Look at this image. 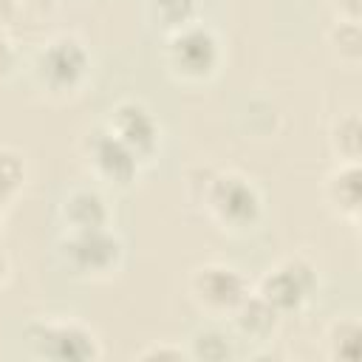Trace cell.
I'll use <instances>...</instances> for the list:
<instances>
[{
	"label": "cell",
	"instance_id": "6da1fadb",
	"mask_svg": "<svg viewBox=\"0 0 362 362\" xmlns=\"http://www.w3.org/2000/svg\"><path fill=\"white\" fill-rule=\"evenodd\" d=\"M90 51L82 37L74 31H59L51 34L34 54L31 74L34 82L48 93V96H74L85 88L90 76Z\"/></svg>",
	"mask_w": 362,
	"mask_h": 362
},
{
	"label": "cell",
	"instance_id": "7a4b0ae2",
	"mask_svg": "<svg viewBox=\"0 0 362 362\" xmlns=\"http://www.w3.org/2000/svg\"><path fill=\"white\" fill-rule=\"evenodd\" d=\"M204 209L221 229L243 232L252 229L263 215V195L255 187L252 178H246L238 170H221L212 173L204 181L201 192Z\"/></svg>",
	"mask_w": 362,
	"mask_h": 362
},
{
	"label": "cell",
	"instance_id": "3957f363",
	"mask_svg": "<svg viewBox=\"0 0 362 362\" xmlns=\"http://www.w3.org/2000/svg\"><path fill=\"white\" fill-rule=\"evenodd\" d=\"M65 269L85 280L113 277L124 257V243L110 226L99 229H65L57 243Z\"/></svg>",
	"mask_w": 362,
	"mask_h": 362
},
{
	"label": "cell",
	"instance_id": "277c9868",
	"mask_svg": "<svg viewBox=\"0 0 362 362\" xmlns=\"http://www.w3.org/2000/svg\"><path fill=\"white\" fill-rule=\"evenodd\" d=\"M25 339L34 356L51 362H93L102 356L96 331L74 317L34 320L25 328Z\"/></svg>",
	"mask_w": 362,
	"mask_h": 362
},
{
	"label": "cell",
	"instance_id": "5b68a950",
	"mask_svg": "<svg viewBox=\"0 0 362 362\" xmlns=\"http://www.w3.org/2000/svg\"><path fill=\"white\" fill-rule=\"evenodd\" d=\"M249 291V280L235 266L221 260L201 263L189 274V297L209 320H229Z\"/></svg>",
	"mask_w": 362,
	"mask_h": 362
},
{
	"label": "cell",
	"instance_id": "8992f818",
	"mask_svg": "<svg viewBox=\"0 0 362 362\" xmlns=\"http://www.w3.org/2000/svg\"><path fill=\"white\" fill-rule=\"evenodd\" d=\"M167 68L184 82H204L221 65V40L218 34L192 20L189 25L173 31L167 37Z\"/></svg>",
	"mask_w": 362,
	"mask_h": 362
},
{
	"label": "cell",
	"instance_id": "52a82bcc",
	"mask_svg": "<svg viewBox=\"0 0 362 362\" xmlns=\"http://www.w3.org/2000/svg\"><path fill=\"white\" fill-rule=\"evenodd\" d=\"M317 269L311 260L294 255V257H283L280 263H274L272 269H266V274L257 280L255 291L280 314H294L300 308L308 305V300L317 294Z\"/></svg>",
	"mask_w": 362,
	"mask_h": 362
},
{
	"label": "cell",
	"instance_id": "ba28073f",
	"mask_svg": "<svg viewBox=\"0 0 362 362\" xmlns=\"http://www.w3.org/2000/svg\"><path fill=\"white\" fill-rule=\"evenodd\" d=\"M122 144L130 147V153L147 164L156 158L161 147V124L153 116V110L139 99H122L107 110V119L102 122Z\"/></svg>",
	"mask_w": 362,
	"mask_h": 362
},
{
	"label": "cell",
	"instance_id": "9c48e42d",
	"mask_svg": "<svg viewBox=\"0 0 362 362\" xmlns=\"http://www.w3.org/2000/svg\"><path fill=\"white\" fill-rule=\"evenodd\" d=\"M82 153H85L88 170L99 181L113 184V187L133 184L136 175H139V167H141V161L130 153V147L122 144L105 124L88 130V136L82 141Z\"/></svg>",
	"mask_w": 362,
	"mask_h": 362
},
{
	"label": "cell",
	"instance_id": "30bf717a",
	"mask_svg": "<svg viewBox=\"0 0 362 362\" xmlns=\"http://www.w3.org/2000/svg\"><path fill=\"white\" fill-rule=\"evenodd\" d=\"M59 218L65 229H99V226H110V206L99 189L76 187L62 198Z\"/></svg>",
	"mask_w": 362,
	"mask_h": 362
},
{
	"label": "cell",
	"instance_id": "8fae6325",
	"mask_svg": "<svg viewBox=\"0 0 362 362\" xmlns=\"http://www.w3.org/2000/svg\"><path fill=\"white\" fill-rule=\"evenodd\" d=\"M325 201L331 204V209L339 218L348 221H359V201H362V189H359V161H339L328 178H325Z\"/></svg>",
	"mask_w": 362,
	"mask_h": 362
},
{
	"label": "cell",
	"instance_id": "7c38bea8",
	"mask_svg": "<svg viewBox=\"0 0 362 362\" xmlns=\"http://www.w3.org/2000/svg\"><path fill=\"white\" fill-rule=\"evenodd\" d=\"M229 320H232V325H235V331H238L240 337L257 339V342L272 339V334H274L277 325H280V314H277L257 291H249Z\"/></svg>",
	"mask_w": 362,
	"mask_h": 362
},
{
	"label": "cell",
	"instance_id": "4fadbf2b",
	"mask_svg": "<svg viewBox=\"0 0 362 362\" xmlns=\"http://www.w3.org/2000/svg\"><path fill=\"white\" fill-rule=\"evenodd\" d=\"M359 337H362V325L359 317L348 314V317H337L328 331H325V345H328V356L331 359H356L359 356Z\"/></svg>",
	"mask_w": 362,
	"mask_h": 362
},
{
	"label": "cell",
	"instance_id": "5bb4252c",
	"mask_svg": "<svg viewBox=\"0 0 362 362\" xmlns=\"http://www.w3.org/2000/svg\"><path fill=\"white\" fill-rule=\"evenodd\" d=\"M28 178L25 156L17 147H0V204L6 206L20 195Z\"/></svg>",
	"mask_w": 362,
	"mask_h": 362
},
{
	"label": "cell",
	"instance_id": "9a60e30c",
	"mask_svg": "<svg viewBox=\"0 0 362 362\" xmlns=\"http://www.w3.org/2000/svg\"><path fill=\"white\" fill-rule=\"evenodd\" d=\"M195 11H198L195 0H150V3H147L150 20H153L158 28H164L167 34H173V31L184 28V25H189V23L195 20Z\"/></svg>",
	"mask_w": 362,
	"mask_h": 362
},
{
	"label": "cell",
	"instance_id": "2e32d148",
	"mask_svg": "<svg viewBox=\"0 0 362 362\" xmlns=\"http://www.w3.org/2000/svg\"><path fill=\"white\" fill-rule=\"evenodd\" d=\"M362 127H359V116L356 113H345L334 122L331 127V150L339 156V161H359V141Z\"/></svg>",
	"mask_w": 362,
	"mask_h": 362
},
{
	"label": "cell",
	"instance_id": "e0dca14e",
	"mask_svg": "<svg viewBox=\"0 0 362 362\" xmlns=\"http://www.w3.org/2000/svg\"><path fill=\"white\" fill-rule=\"evenodd\" d=\"M331 45L342 62L356 65L362 57V31L356 20H337L331 28Z\"/></svg>",
	"mask_w": 362,
	"mask_h": 362
},
{
	"label": "cell",
	"instance_id": "ac0fdd59",
	"mask_svg": "<svg viewBox=\"0 0 362 362\" xmlns=\"http://www.w3.org/2000/svg\"><path fill=\"white\" fill-rule=\"evenodd\" d=\"M189 359H226L232 356V348H229V337L218 328H206V331H198L192 339H189Z\"/></svg>",
	"mask_w": 362,
	"mask_h": 362
},
{
	"label": "cell",
	"instance_id": "d6986e66",
	"mask_svg": "<svg viewBox=\"0 0 362 362\" xmlns=\"http://www.w3.org/2000/svg\"><path fill=\"white\" fill-rule=\"evenodd\" d=\"M136 359H189V351L181 345H170V342H158V345H147L136 354Z\"/></svg>",
	"mask_w": 362,
	"mask_h": 362
},
{
	"label": "cell",
	"instance_id": "ffe728a7",
	"mask_svg": "<svg viewBox=\"0 0 362 362\" xmlns=\"http://www.w3.org/2000/svg\"><path fill=\"white\" fill-rule=\"evenodd\" d=\"M14 65H17V48L11 42V37L6 34V28L0 25V79L8 76L14 71Z\"/></svg>",
	"mask_w": 362,
	"mask_h": 362
},
{
	"label": "cell",
	"instance_id": "44dd1931",
	"mask_svg": "<svg viewBox=\"0 0 362 362\" xmlns=\"http://www.w3.org/2000/svg\"><path fill=\"white\" fill-rule=\"evenodd\" d=\"M362 3L359 0H337V20H356L359 23Z\"/></svg>",
	"mask_w": 362,
	"mask_h": 362
},
{
	"label": "cell",
	"instance_id": "7402d4cb",
	"mask_svg": "<svg viewBox=\"0 0 362 362\" xmlns=\"http://www.w3.org/2000/svg\"><path fill=\"white\" fill-rule=\"evenodd\" d=\"M20 11H23L20 0H0V25L11 23V20H14Z\"/></svg>",
	"mask_w": 362,
	"mask_h": 362
},
{
	"label": "cell",
	"instance_id": "603a6c76",
	"mask_svg": "<svg viewBox=\"0 0 362 362\" xmlns=\"http://www.w3.org/2000/svg\"><path fill=\"white\" fill-rule=\"evenodd\" d=\"M20 6L31 8V11H40V14H48L57 6V0H20Z\"/></svg>",
	"mask_w": 362,
	"mask_h": 362
},
{
	"label": "cell",
	"instance_id": "cb8c5ba5",
	"mask_svg": "<svg viewBox=\"0 0 362 362\" xmlns=\"http://www.w3.org/2000/svg\"><path fill=\"white\" fill-rule=\"evenodd\" d=\"M8 269H11V266H8V255H6L3 246H0V286L8 280Z\"/></svg>",
	"mask_w": 362,
	"mask_h": 362
},
{
	"label": "cell",
	"instance_id": "d4e9b609",
	"mask_svg": "<svg viewBox=\"0 0 362 362\" xmlns=\"http://www.w3.org/2000/svg\"><path fill=\"white\" fill-rule=\"evenodd\" d=\"M0 223H3V204H0Z\"/></svg>",
	"mask_w": 362,
	"mask_h": 362
}]
</instances>
